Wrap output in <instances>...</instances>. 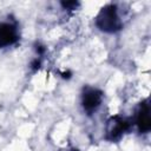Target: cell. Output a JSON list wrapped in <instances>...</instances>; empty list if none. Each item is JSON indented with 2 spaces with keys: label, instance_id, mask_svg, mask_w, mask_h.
<instances>
[{
  "label": "cell",
  "instance_id": "cell-1",
  "mask_svg": "<svg viewBox=\"0 0 151 151\" xmlns=\"http://www.w3.org/2000/svg\"><path fill=\"white\" fill-rule=\"evenodd\" d=\"M97 25L100 29L105 32H114L122 27L119 18L117 15V11L114 6H107L103 8L97 18Z\"/></svg>",
  "mask_w": 151,
  "mask_h": 151
},
{
  "label": "cell",
  "instance_id": "cell-2",
  "mask_svg": "<svg viewBox=\"0 0 151 151\" xmlns=\"http://www.w3.org/2000/svg\"><path fill=\"white\" fill-rule=\"evenodd\" d=\"M101 101V92L96 88H87L83 94V106L87 112L94 111Z\"/></svg>",
  "mask_w": 151,
  "mask_h": 151
},
{
  "label": "cell",
  "instance_id": "cell-3",
  "mask_svg": "<svg viewBox=\"0 0 151 151\" xmlns=\"http://www.w3.org/2000/svg\"><path fill=\"white\" fill-rule=\"evenodd\" d=\"M18 39L17 28L11 24H0V47L12 45Z\"/></svg>",
  "mask_w": 151,
  "mask_h": 151
},
{
  "label": "cell",
  "instance_id": "cell-4",
  "mask_svg": "<svg viewBox=\"0 0 151 151\" xmlns=\"http://www.w3.org/2000/svg\"><path fill=\"white\" fill-rule=\"evenodd\" d=\"M129 127V124L126 120L114 117L109 122V127H107V138L109 139H117L122 136V133Z\"/></svg>",
  "mask_w": 151,
  "mask_h": 151
},
{
  "label": "cell",
  "instance_id": "cell-5",
  "mask_svg": "<svg viewBox=\"0 0 151 151\" xmlns=\"http://www.w3.org/2000/svg\"><path fill=\"white\" fill-rule=\"evenodd\" d=\"M137 125L140 132H147L151 129V118H150V109L147 104H143L140 111L137 116Z\"/></svg>",
  "mask_w": 151,
  "mask_h": 151
},
{
  "label": "cell",
  "instance_id": "cell-6",
  "mask_svg": "<svg viewBox=\"0 0 151 151\" xmlns=\"http://www.w3.org/2000/svg\"><path fill=\"white\" fill-rule=\"evenodd\" d=\"M77 5H78V2H74V1H72V2H63L64 7H76Z\"/></svg>",
  "mask_w": 151,
  "mask_h": 151
}]
</instances>
